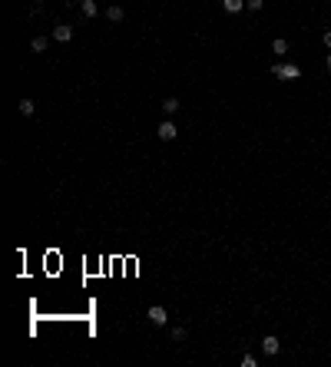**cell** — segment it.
I'll use <instances>...</instances> for the list:
<instances>
[{
  "label": "cell",
  "mask_w": 331,
  "mask_h": 367,
  "mask_svg": "<svg viewBox=\"0 0 331 367\" xmlns=\"http://www.w3.org/2000/svg\"><path fill=\"white\" fill-rule=\"evenodd\" d=\"M20 116H33V110H37V103H33V99H20Z\"/></svg>",
  "instance_id": "8"
},
{
  "label": "cell",
  "mask_w": 331,
  "mask_h": 367,
  "mask_svg": "<svg viewBox=\"0 0 331 367\" xmlns=\"http://www.w3.org/2000/svg\"><path fill=\"white\" fill-rule=\"evenodd\" d=\"M262 3H265V0H245V7H248V10H262Z\"/></svg>",
  "instance_id": "14"
},
{
  "label": "cell",
  "mask_w": 331,
  "mask_h": 367,
  "mask_svg": "<svg viewBox=\"0 0 331 367\" xmlns=\"http://www.w3.org/2000/svg\"><path fill=\"white\" fill-rule=\"evenodd\" d=\"M66 3H70V7H73V3H83V0H66Z\"/></svg>",
  "instance_id": "16"
},
{
  "label": "cell",
  "mask_w": 331,
  "mask_h": 367,
  "mask_svg": "<svg viewBox=\"0 0 331 367\" xmlns=\"http://www.w3.org/2000/svg\"><path fill=\"white\" fill-rule=\"evenodd\" d=\"M272 50H275V53H288V43H285V40H275Z\"/></svg>",
  "instance_id": "12"
},
{
  "label": "cell",
  "mask_w": 331,
  "mask_h": 367,
  "mask_svg": "<svg viewBox=\"0 0 331 367\" xmlns=\"http://www.w3.org/2000/svg\"><path fill=\"white\" fill-rule=\"evenodd\" d=\"M172 341H176V344L185 341V328H172Z\"/></svg>",
  "instance_id": "13"
},
{
  "label": "cell",
  "mask_w": 331,
  "mask_h": 367,
  "mask_svg": "<svg viewBox=\"0 0 331 367\" xmlns=\"http://www.w3.org/2000/svg\"><path fill=\"white\" fill-rule=\"evenodd\" d=\"M272 73H275L278 80H298V76H301V70H298L295 63H275V66H272Z\"/></svg>",
  "instance_id": "1"
},
{
  "label": "cell",
  "mask_w": 331,
  "mask_h": 367,
  "mask_svg": "<svg viewBox=\"0 0 331 367\" xmlns=\"http://www.w3.org/2000/svg\"><path fill=\"white\" fill-rule=\"evenodd\" d=\"M156 136H159V139H166V143H172V139L179 136V129H176V123H172V119H166V123H159Z\"/></svg>",
  "instance_id": "2"
},
{
  "label": "cell",
  "mask_w": 331,
  "mask_h": 367,
  "mask_svg": "<svg viewBox=\"0 0 331 367\" xmlns=\"http://www.w3.org/2000/svg\"><path fill=\"white\" fill-rule=\"evenodd\" d=\"M163 112H166V116H176V112H179V99H176V96L163 99Z\"/></svg>",
  "instance_id": "7"
},
{
  "label": "cell",
  "mask_w": 331,
  "mask_h": 367,
  "mask_svg": "<svg viewBox=\"0 0 331 367\" xmlns=\"http://www.w3.org/2000/svg\"><path fill=\"white\" fill-rule=\"evenodd\" d=\"M80 10H83V17H96V14H99V3H96V0H83Z\"/></svg>",
  "instance_id": "6"
},
{
  "label": "cell",
  "mask_w": 331,
  "mask_h": 367,
  "mask_svg": "<svg viewBox=\"0 0 331 367\" xmlns=\"http://www.w3.org/2000/svg\"><path fill=\"white\" fill-rule=\"evenodd\" d=\"M149 321H152L156 328H163L166 321H169V314H166V308H163V304H152V308H149Z\"/></svg>",
  "instance_id": "4"
},
{
  "label": "cell",
  "mask_w": 331,
  "mask_h": 367,
  "mask_svg": "<svg viewBox=\"0 0 331 367\" xmlns=\"http://www.w3.org/2000/svg\"><path fill=\"white\" fill-rule=\"evenodd\" d=\"M53 40L70 43V40H73V27H70V23H56V27H53Z\"/></svg>",
  "instance_id": "3"
},
{
  "label": "cell",
  "mask_w": 331,
  "mask_h": 367,
  "mask_svg": "<svg viewBox=\"0 0 331 367\" xmlns=\"http://www.w3.org/2000/svg\"><path fill=\"white\" fill-rule=\"evenodd\" d=\"M278 348H281V341H278L275 334H268V337L262 341V351H265V354H278Z\"/></svg>",
  "instance_id": "5"
},
{
  "label": "cell",
  "mask_w": 331,
  "mask_h": 367,
  "mask_svg": "<svg viewBox=\"0 0 331 367\" xmlns=\"http://www.w3.org/2000/svg\"><path fill=\"white\" fill-rule=\"evenodd\" d=\"M106 17H110L113 23H119V20L126 17V14H123V7H110V10H106Z\"/></svg>",
  "instance_id": "10"
},
{
  "label": "cell",
  "mask_w": 331,
  "mask_h": 367,
  "mask_svg": "<svg viewBox=\"0 0 331 367\" xmlns=\"http://www.w3.org/2000/svg\"><path fill=\"white\" fill-rule=\"evenodd\" d=\"M325 47H331V30H328V33H325Z\"/></svg>",
  "instance_id": "15"
},
{
  "label": "cell",
  "mask_w": 331,
  "mask_h": 367,
  "mask_svg": "<svg viewBox=\"0 0 331 367\" xmlns=\"http://www.w3.org/2000/svg\"><path fill=\"white\" fill-rule=\"evenodd\" d=\"M328 70H331V53H328Z\"/></svg>",
  "instance_id": "17"
},
{
  "label": "cell",
  "mask_w": 331,
  "mask_h": 367,
  "mask_svg": "<svg viewBox=\"0 0 331 367\" xmlns=\"http://www.w3.org/2000/svg\"><path fill=\"white\" fill-rule=\"evenodd\" d=\"M222 7H225L229 14H239L242 7H245V0H222Z\"/></svg>",
  "instance_id": "9"
},
{
  "label": "cell",
  "mask_w": 331,
  "mask_h": 367,
  "mask_svg": "<svg viewBox=\"0 0 331 367\" xmlns=\"http://www.w3.org/2000/svg\"><path fill=\"white\" fill-rule=\"evenodd\" d=\"M30 47H33V53H43V50H47V37H33Z\"/></svg>",
  "instance_id": "11"
}]
</instances>
